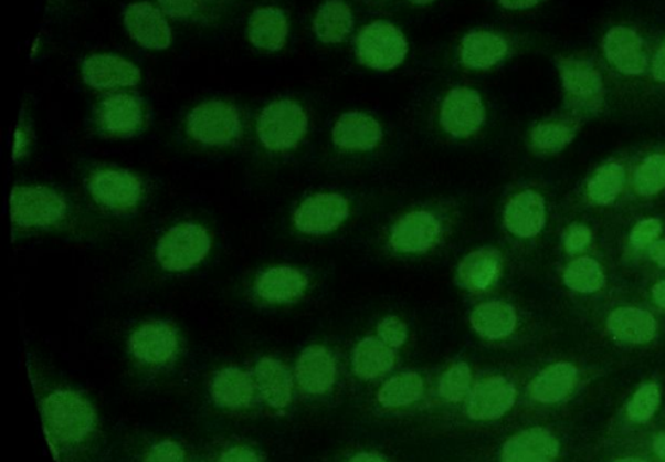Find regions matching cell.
Wrapping results in <instances>:
<instances>
[{
	"label": "cell",
	"instance_id": "cell-1",
	"mask_svg": "<svg viewBox=\"0 0 665 462\" xmlns=\"http://www.w3.org/2000/svg\"><path fill=\"white\" fill-rule=\"evenodd\" d=\"M10 214L15 231H49L68 224V199L52 187L20 185L12 188Z\"/></svg>",
	"mask_w": 665,
	"mask_h": 462
},
{
	"label": "cell",
	"instance_id": "cell-2",
	"mask_svg": "<svg viewBox=\"0 0 665 462\" xmlns=\"http://www.w3.org/2000/svg\"><path fill=\"white\" fill-rule=\"evenodd\" d=\"M85 188L96 207L114 216H130L145 200V182L124 168L101 167L91 170Z\"/></svg>",
	"mask_w": 665,
	"mask_h": 462
},
{
	"label": "cell",
	"instance_id": "cell-3",
	"mask_svg": "<svg viewBox=\"0 0 665 462\" xmlns=\"http://www.w3.org/2000/svg\"><path fill=\"white\" fill-rule=\"evenodd\" d=\"M210 230L197 222H180L165 231L155 251L157 264L169 273L194 270L209 258Z\"/></svg>",
	"mask_w": 665,
	"mask_h": 462
},
{
	"label": "cell",
	"instance_id": "cell-4",
	"mask_svg": "<svg viewBox=\"0 0 665 462\" xmlns=\"http://www.w3.org/2000/svg\"><path fill=\"white\" fill-rule=\"evenodd\" d=\"M186 132L193 143L213 148L234 145L243 133L240 108L223 99L199 103L186 118Z\"/></svg>",
	"mask_w": 665,
	"mask_h": 462
},
{
	"label": "cell",
	"instance_id": "cell-5",
	"mask_svg": "<svg viewBox=\"0 0 665 462\" xmlns=\"http://www.w3.org/2000/svg\"><path fill=\"white\" fill-rule=\"evenodd\" d=\"M46 430L60 443H75L93 433L96 412L81 393L64 389L56 391L42 406Z\"/></svg>",
	"mask_w": 665,
	"mask_h": 462
},
{
	"label": "cell",
	"instance_id": "cell-6",
	"mask_svg": "<svg viewBox=\"0 0 665 462\" xmlns=\"http://www.w3.org/2000/svg\"><path fill=\"white\" fill-rule=\"evenodd\" d=\"M308 129V117L297 102L281 99L268 103L257 122V136L262 146L271 151L296 148Z\"/></svg>",
	"mask_w": 665,
	"mask_h": 462
},
{
	"label": "cell",
	"instance_id": "cell-7",
	"mask_svg": "<svg viewBox=\"0 0 665 462\" xmlns=\"http://www.w3.org/2000/svg\"><path fill=\"white\" fill-rule=\"evenodd\" d=\"M95 124L97 130L107 137H136L148 125V107L137 94H108L97 102Z\"/></svg>",
	"mask_w": 665,
	"mask_h": 462
},
{
	"label": "cell",
	"instance_id": "cell-8",
	"mask_svg": "<svg viewBox=\"0 0 665 462\" xmlns=\"http://www.w3.org/2000/svg\"><path fill=\"white\" fill-rule=\"evenodd\" d=\"M408 42L393 23L377 21L361 30L357 39V56L365 66L387 72L404 63Z\"/></svg>",
	"mask_w": 665,
	"mask_h": 462
},
{
	"label": "cell",
	"instance_id": "cell-9",
	"mask_svg": "<svg viewBox=\"0 0 665 462\" xmlns=\"http://www.w3.org/2000/svg\"><path fill=\"white\" fill-rule=\"evenodd\" d=\"M131 355L148 365H165L173 360L180 349V334L163 319L144 322L129 338Z\"/></svg>",
	"mask_w": 665,
	"mask_h": 462
},
{
	"label": "cell",
	"instance_id": "cell-10",
	"mask_svg": "<svg viewBox=\"0 0 665 462\" xmlns=\"http://www.w3.org/2000/svg\"><path fill=\"white\" fill-rule=\"evenodd\" d=\"M350 204L339 193H315L297 207L293 223L308 235L332 233L349 218Z\"/></svg>",
	"mask_w": 665,
	"mask_h": 462
},
{
	"label": "cell",
	"instance_id": "cell-11",
	"mask_svg": "<svg viewBox=\"0 0 665 462\" xmlns=\"http://www.w3.org/2000/svg\"><path fill=\"white\" fill-rule=\"evenodd\" d=\"M558 70L567 101L577 108L597 109L603 102L601 73L588 60L559 57Z\"/></svg>",
	"mask_w": 665,
	"mask_h": 462
},
{
	"label": "cell",
	"instance_id": "cell-12",
	"mask_svg": "<svg viewBox=\"0 0 665 462\" xmlns=\"http://www.w3.org/2000/svg\"><path fill=\"white\" fill-rule=\"evenodd\" d=\"M486 112L477 91L467 87L451 90L441 108V124L455 138H468L484 125Z\"/></svg>",
	"mask_w": 665,
	"mask_h": 462
},
{
	"label": "cell",
	"instance_id": "cell-13",
	"mask_svg": "<svg viewBox=\"0 0 665 462\" xmlns=\"http://www.w3.org/2000/svg\"><path fill=\"white\" fill-rule=\"evenodd\" d=\"M124 24L131 40L149 51H165L172 45V29L165 12L150 2L127 6Z\"/></svg>",
	"mask_w": 665,
	"mask_h": 462
},
{
	"label": "cell",
	"instance_id": "cell-14",
	"mask_svg": "<svg viewBox=\"0 0 665 462\" xmlns=\"http://www.w3.org/2000/svg\"><path fill=\"white\" fill-rule=\"evenodd\" d=\"M82 76L88 87L112 91L136 87L142 81L138 66L118 54L97 53L85 57Z\"/></svg>",
	"mask_w": 665,
	"mask_h": 462
},
{
	"label": "cell",
	"instance_id": "cell-15",
	"mask_svg": "<svg viewBox=\"0 0 665 462\" xmlns=\"http://www.w3.org/2000/svg\"><path fill=\"white\" fill-rule=\"evenodd\" d=\"M441 233V222L430 211H412L394 224L390 245L400 253H424L436 245Z\"/></svg>",
	"mask_w": 665,
	"mask_h": 462
},
{
	"label": "cell",
	"instance_id": "cell-16",
	"mask_svg": "<svg viewBox=\"0 0 665 462\" xmlns=\"http://www.w3.org/2000/svg\"><path fill=\"white\" fill-rule=\"evenodd\" d=\"M516 388L503 376L481 380L469 393L466 411L475 421H494L514 407Z\"/></svg>",
	"mask_w": 665,
	"mask_h": 462
},
{
	"label": "cell",
	"instance_id": "cell-17",
	"mask_svg": "<svg viewBox=\"0 0 665 462\" xmlns=\"http://www.w3.org/2000/svg\"><path fill=\"white\" fill-rule=\"evenodd\" d=\"M254 294L266 304H289L300 301L308 288V279L293 266H272L254 282Z\"/></svg>",
	"mask_w": 665,
	"mask_h": 462
},
{
	"label": "cell",
	"instance_id": "cell-18",
	"mask_svg": "<svg viewBox=\"0 0 665 462\" xmlns=\"http://www.w3.org/2000/svg\"><path fill=\"white\" fill-rule=\"evenodd\" d=\"M504 222L518 239H532L546 224L545 199L532 190L515 195L505 207Z\"/></svg>",
	"mask_w": 665,
	"mask_h": 462
},
{
	"label": "cell",
	"instance_id": "cell-19",
	"mask_svg": "<svg viewBox=\"0 0 665 462\" xmlns=\"http://www.w3.org/2000/svg\"><path fill=\"white\" fill-rule=\"evenodd\" d=\"M296 379L305 392L313 395L327 392L337 379V364L331 353L321 345L308 346L298 357Z\"/></svg>",
	"mask_w": 665,
	"mask_h": 462
},
{
	"label": "cell",
	"instance_id": "cell-20",
	"mask_svg": "<svg viewBox=\"0 0 665 462\" xmlns=\"http://www.w3.org/2000/svg\"><path fill=\"white\" fill-rule=\"evenodd\" d=\"M559 449V442L551 431L534 428L506 441L503 462H553Z\"/></svg>",
	"mask_w": 665,
	"mask_h": 462
},
{
	"label": "cell",
	"instance_id": "cell-21",
	"mask_svg": "<svg viewBox=\"0 0 665 462\" xmlns=\"http://www.w3.org/2000/svg\"><path fill=\"white\" fill-rule=\"evenodd\" d=\"M603 49L609 63L625 75H640L646 69L643 40L630 28L610 29Z\"/></svg>",
	"mask_w": 665,
	"mask_h": 462
},
{
	"label": "cell",
	"instance_id": "cell-22",
	"mask_svg": "<svg viewBox=\"0 0 665 462\" xmlns=\"http://www.w3.org/2000/svg\"><path fill=\"white\" fill-rule=\"evenodd\" d=\"M332 139L340 149L368 151L380 145L382 127L368 114L347 113L334 126Z\"/></svg>",
	"mask_w": 665,
	"mask_h": 462
},
{
	"label": "cell",
	"instance_id": "cell-23",
	"mask_svg": "<svg viewBox=\"0 0 665 462\" xmlns=\"http://www.w3.org/2000/svg\"><path fill=\"white\" fill-rule=\"evenodd\" d=\"M502 271V253L494 248H481L465 255L457 265V283L467 291H486L497 282Z\"/></svg>",
	"mask_w": 665,
	"mask_h": 462
},
{
	"label": "cell",
	"instance_id": "cell-24",
	"mask_svg": "<svg viewBox=\"0 0 665 462\" xmlns=\"http://www.w3.org/2000/svg\"><path fill=\"white\" fill-rule=\"evenodd\" d=\"M289 23L285 12L277 8H258L247 23L250 44L264 52H278L288 39Z\"/></svg>",
	"mask_w": 665,
	"mask_h": 462
},
{
	"label": "cell",
	"instance_id": "cell-25",
	"mask_svg": "<svg viewBox=\"0 0 665 462\" xmlns=\"http://www.w3.org/2000/svg\"><path fill=\"white\" fill-rule=\"evenodd\" d=\"M165 15L177 22L215 27L222 22L234 0H156Z\"/></svg>",
	"mask_w": 665,
	"mask_h": 462
},
{
	"label": "cell",
	"instance_id": "cell-26",
	"mask_svg": "<svg viewBox=\"0 0 665 462\" xmlns=\"http://www.w3.org/2000/svg\"><path fill=\"white\" fill-rule=\"evenodd\" d=\"M508 42L490 32H472L463 36L461 60L469 70L486 71L502 63L508 54Z\"/></svg>",
	"mask_w": 665,
	"mask_h": 462
},
{
	"label": "cell",
	"instance_id": "cell-27",
	"mask_svg": "<svg viewBox=\"0 0 665 462\" xmlns=\"http://www.w3.org/2000/svg\"><path fill=\"white\" fill-rule=\"evenodd\" d=\"M255 385H257L262 398L274 409H284L291 403L292 376L288 368L276 358H261L255 367Z\"/></svg>",
	"mask_w": 665,
	"mask_h": 462
},
{
	"label": "cell",
	"instance_id": "cell-28",
	"mask_svg": "<svg viewBox=\"0 0 665 462\" xmlns=\"http://www.w3.org/2000/svg\"><path fill=\"white\" fill-rule=\"evenodd\" d=\"M211 392L217 405L225 409H243L252 403L254 381L245 370L223 368L213 377Z\"/></svg>",
	"mask_w": 665,
	"mask_h": 462
},
{
	"label": "cell",
	"instance_id": "cell-29",
	"mask_svg": "<svg viewBox=\"0 0 665 462\" xmlns=\"http://www.w3.org/2000/svg\"><path fill=\"white\" fill-rule=\"evenodd\" d=\"M469 322L481 337L496 340L509 337L515 332L517 314L509 303L485 302L474 308Z\"/></svg>",
	"mask_w": 665,
	"mask_h": 462
},
{
	"label": "cell",
	"instance_id": "cell-30",
	"mask_svg": "<svg viewBox=\"0 0 665 462\" xmlns=\"http://www.w3.org/2000/svg\"><path fill=\"white\" fill-rule=\"evenodd\" d=\"M608 328L615 338L640 345L655 338L657 322L645 309L622 307L609 315Z\"/></svg>",
	"mask_w": 665,
	"mask_h": 462
},
{
	"label": "cell",
	"instance_id": "cell-31",
	"mask_svg": "<svg viewBox=\"0 0 665 462\" xmlns=\"http://www.w3.org/2000/svg\"><path fill=\"white\" fill-rule=\"evenodd\" d=\"M577 374V368L570 363L549 365L530 382V397L540 403H558L569 397L576 386Z\"/></svg>",
	"mask_w": 665,
	"mask_h": 462
},
{
	"label": "cell",
	"instance_id": "cell-32",
	"mask_svg": "<svg viewBox=\"0 0 665 462\" xmlns=\"http://www.w3.org/2000/svg\"><path fill=\"white\" fill-rule=\"evenodd\" d=\"M395 355L381 339L363 338L352 353V369L363 380L377 379L394 367Z\"/></svg>",
	"mask_w": 665,
	"mask_h": 462
},
{
	"label": "cell",
	"instance_id": "cell-33",
	"mask_svg": "<svg viewBox=\"0 0 665 462\" xmlns=\"http://www.w3.org/2000/svg\"><path fill=\"white\" fill-rule=\"evenodd\" d=\"M353 17L350 6L344 0H327L317 10L314 32L325 44H338L351 33Z\"/></svg>",
	"mask_w": 665,
	"mask_h": 462
},
{
	"label": "cell",
	"instance_id": "cell-34",
	"mask_svg": "<svg viewBox=\"0 0 665 462\" xmlns=\"http://www.w3.org/2000/svg\"><path fill=\"white\" fill-rule=\"evenodd\" d=\"M424 392V381L414 372H405L392 377L378 392V400L383 407H402L414 403Z\"/></svg>",
	"mask_w": 665,
	"mask_h": 462
},
{
	"label": "cell",
	"instance_id": "cell-35",
	"mask_svg": "<svg viewBox=\"0 0 665 462\" xmlns=\"http://www.w3.org/2000/svg\"><path fill=\"white\" fill-rule=\"evenodd\" d=\"M625 168L621 164L612 162L597 170L588 185V195L591 202L600 206L613 203L624 188Z\"/></svg>",
	"mask_w": 665,
	"mask_h": 462
},
{
	"label": "cell",
	"instance_id": "cell-36",
	"mask_svg": "<svg viewBox=\"0 0 665 462\" xmlns=\"http://www.w3.org/2000/svg\"><path fill=\"white\" fill-rule=\"evenodd\" d=\"M563 280L567 287L582 294H591L605 285V273L597 260L581 258L573 260L566 267Z\"/></svg>",
	"mask_w": 665,
	"mask_h": 462
},
{
	"label": "cell",
	"instance_id": "cell-37",
	"mask_svg": "<svg viewBox=\"0 0 665 462\" xmlns=\"http://www.w3.org/2000/svg\"><path fill=\"white\" fill-rule=\"evenodd\" d=\"M634 188L642 197H652L665 188V155H652L640 164L634 175Z\"/></svg>",
	"mask_w": 665,
	"mask_h": 462
},
{
	"label": "cell",
	"instance_id": "cell-38",
	"mask_svg": "<svg viewBox=\"0 0 665 462\" xmlns=\"http://www.w3.org/2000/svg\"><path fill=\"white\" fill-rule=\"evenodd\" d=\"M573 137H576V129L569 125L555 124V122L539 124L530 133V141L535 148L546 151V154H555V151L564 149Z\"/></svg>",
	"mask_w": 665,
	"mask_h": 462
},
{
	"label": "cell",
	"instance_id": "cell-39",
	"mask_svg": "<svg viewBox=\"0 0 665 462\" xmlns=\"http://www.w3.org/2000/svg\"><path fill=\"white\" fill-rule=\"evenodd\" d=\"M472 385V370L466 363H456L442 376L439 393L444 400L456 403L466 398Z\"/></svg>",
	"mask_w": 665,
	"mask_h": 462
},
{
	"label": "cell",
	"instance_id": "cell-40",
	"mask_svg": "<svg viewBox=\"0 0 665 462\" xmlns=\"http://www.w3.org/2000/svg\"><path fill=\"white\" fill-rule=\"evenodd\" d=\"M661 391L655 382L640 387L627 405V417L631 421L643 423L648 421L661 405Z\"/></svg>",
	"mask_w": 665,
	"mask_h": 462
},
{
	"label": "cell",
	"instance_id": "cell-41",
	"mask_svg": "<svg viewBox=\"0 0 665 462\" xmlns=\"http://www.w3.org/2000/svg\"><path fill=\"white\" fill-rule=\"evenodd\" d=\"M378 337L390 348H401L408 338V328L398 316H387L377 327Z\"/></svg>",
	"mask_w": 665,
	"mask_h": 462
},
{
	"label": "cell",
	"instance_id": "cell-42",
	"mask_svg": "<svg viewBox=\"0 0 665 462\" xmlns=\"http://www.w3.org/2000/svg\"><path fill=\"white\" fill-rule=\"evenodd\" d=\"M662 233V223L658 219L648 218L640 221L633 228L631 233L632 245L636 249H644L652 245Z\"/></svg>",
	"mask_w": 665,
	"mask_h": 462
},
{
	"label": "cell",
	"instance_id": "cell-43",
	"mask_svg": "<svg viewBox=\"0 0 665 462\" xmlns=\"http://www.w3.org/2000/svg\"><path fill=\"white\" fill-rule=\"evenodd\" d=\"M591 242V230L582 223H573L564 234V248L567 253L577 254L583 252Z\"/></svg>",
	"mask_w": 665,
	"mask_h": 462
},
{
	"label": "cell",
	"instance_id": "cell-44",
	"mask_svg": "<svg viewBox=\"0 0 665 462\" xmlns=\"http://www.w3.org/2000/svg\"><path fill=\"white\" fill-rule=\"evenodd\" d=\"M145 462H186V455L177 443L163 441L151 448Z\"/></svg>",
	"mask_w": 665,
	"mask_h": 462
},
{
	"label": "cell",
	"instance_id": "cell-45",
	"mask_svg": "<svg viewBox=\"0 0 665 462\" xmlns=\"http://www.w3.org/2000/svg\"><path fill=\"white\" fill-rule=\"evenodd\" d=\"M30 144H32V133H30L28 120H24L22 115L14 134V144H12L14 145L12 146V157L17 162L28 156Z\"/></svg>",
	"mask_w": 665,
	"mask_h": 462
},
{
	"label": "cell",
	"instance_id": "cell-46",
	"mask_svg": "<svg viewBox=\"0 0 665 462\" xmlns=\"http://www.w3.org/2000/svg\"><path fill=\"white\" fill-rule=\"evenodd\" d=\"M221 462H261L254 450L245 447H235L222 454Z\"/></svg>",
	"mask_w": 665,
	"mask_h": 462
},
{
	"label": "cell",
	"instance_id": "cell-47",
	"mask_svg": "<svg viewBox=\"0 0 665 462\" xmlns=\"http://www.w3.org/2000/svg\"><path fill=\"white\" fill-rule=\"evenodd\" d=\"M652 75H654L655 81L665 82V40L654 59V64H652Z\"/></svg>",
	"mask_w": 665,
	"mask_h": 462
},
{
	"label": "cell",
	"instance_id": "cell-48",
	"mask_svg": "<svg viewBox=\"0 0 665 462\" xmlns=\"http://www.w3.org/2000/svg\"><path fill=\"white\" fill-rule=\"evenodd\" d=\"M541 0H498V3L506 10H527L539 4Z\"/></svg>",
	"mask_w": 665,
	"mask_h": 462
},
{
	"label": "cell",
	"instance_id": "cell-49",
	"mask_svg": "<svg viewBox=\"0 0 665 462\" xmlns=\"http://www.w3.org/2000/svg\"><path fill=\"white\" fill-rule=\"evenodd\" d=\"M650 254L658 266L665 267V240L652 243Z\"/></svg>",
	"mask_w": 665,
	"mask_h": 462
},
{
	"label": "cell",
	"instance_id": "cell-50",
	"mask_svg": "<svg viewBox=\"0 0 665 462\" xmlns=\"http://www.w3.org/2000/svg\"><path fill=\"white\" fill-rule=\"evenodd\" d=\"M652 296H654L657 306L665 308V280L655 284V287L652 288Z\"/></svg>",
	"mask_w": 665,
	"mask_h": 462
},
{
	"label": "cell",
	"instance_id": "cell-51",
	"mask_svg": "<svg viewBox=\"0 0 665 462\" xmlns=\"http://www.w3.org/2000/svg\"><path fill=\"white\" fill-rule=\"evenodd\" d=\"M349 462H387L376 453H359L353 455V458Z\"/></svg>",
	"mask_w": 665,
	"mask_h": 462
},
{
	"label": "cell",
	"instance_id": "cell-52",
	"mask_svg": "<svg viewBox=\"0 0 665 462\" xmlns=\"http://www.w3.org/2000/svg\"><path fill=\"white\" fill-rule=\"evenodd\" d=\"M654 450L657 458L665 462V431L655 438Z\"/></svg>",
	"mask_w": 665,
	"mask_h": 462
},
{
	"label": "cell",
	"instance_id": "cell-53",
	"mask_svg": "<svg viewBox=\"0 0 665 462\" xmlns=\"http://www.w3.org/2000/svg\"><path fill=\"white\" fill-rule=\"evenodd\" d=\"M408 2H411L412 4L416 6H425L435 2V0H408Z\"/></svg>",
	"mask_w": 665,
	"mask_h": 462
},
{
	"label": "cell",
	"instance_id": "cell-54",
	"mask_svg": "<svg viewBox=\"0 0 665 462\" xmlns=\"http://www.w3.org/2000/svg\"><path fill=\"white\" fill-rule=\"evenodd\" d=\"M615 462H646V461H644V460H642V459H633V458H627V459H621V460H618V461H615Z\"/></svg>",
	"mask_w": 665,
	"mask_h": 462
}]
</instances>
